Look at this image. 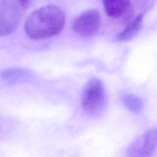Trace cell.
<instances>
[{
	"mask_svg": "<svg viewBox=\"0 0 157 157\" xmlns=\"http://www.w3.org/2000/svg\"><path fill=\"white\" fill-rule=\"evenodd\" d=\"M63 11L55 5H47L33 12L26 19L25 29L32 40L45 39L58 34L65 24Z\"/></svg>",
	"mask_w": 157,
	"mask_h": 157,
	"instance_id": "cell-1",
	"label": "cell"
},
{
	"mask_svg": "<svg viewBox=\"0 0 157 157\" xmlns=\"http://www.w3.org/2000/svg\"><path fill=\"white\" fill-rule=\"evenodd\" d=\"M107 101L104 86L100 79L93 77L85 85L80 99L83 110L90 116H96L104 109Z\"/></svg>",
	"mask_w": 157,
	"mask_h": 157,
	"instance_id": "cell-2",
	"label": "cell"
},
{
	"mask_svg": "<svg viewBox=\"0 0 157 157\" xmlns=\"http://www.w3.org/2000/svg\"><path fill=\"white\" fill-rule=\"evenodd\" d=\"M15 0H0V36L13 33L20 21V12Z\"/></svg>",
	"mask_w": 157,
	"mask_h": 157,
	"instance_id": "cell-3",
	"label": "cell"
},
{
	"mask_svg": "<svg viewBox=\"0 0 157 157\" xmlns=\"http://www.w3.org/2000/svg\"><path fill=\"white\" fill-rule=\"evenodd\" d=\"M156 128L146 131L131 144L126 157H151L156 148Z\"/></svg>",
	"mask_w": 157,
	"mask_h": 157,
	"instance_id": "cell-4",
	"label": "cell"
},
{
	"mask_svg": "<svg viewBox=\"0 0 157 157\" xmlns=\"http://www.w3.org/2000/svg\"><path fill=\"white\" fill-rule=\"evenodd\" d=\"M101 19L99 11L95 9H88L82 12L72 23V29L83 37L94 36L99 30Z\"/></svg>",
	"mask_w": 157,
	"mask_h": 157,
	"instance_id": "cell-5",
	"label": "cell"
},
{
	"mask_svg": "<svg viewBox=\"0 0 157 157\" xmlns=\"http://www.w3.org/2000/svg\"><path fill=\"white\" fill-rule=\"evenodd\" d=\"M106 14L113 18L122 15L128 9L131 0H102Z\"/></svg>",
	"mask_w": 157,
	"mask_h": 157,
	"instance_id": "cell-6",
	"label": "cell"
},
{
	"mask_svg": "<svg viewBox=\"0 0 157 157\" xmlns=\"http://www.w3.org/2000/svg\"><path fill=\"white\" fill-rule=\"evenodd\" d=\"M0 77L2 80L9 83H15L26 80L30 77L28 71L17 67L6 69L1 71Z\"/></svg>",
	"mask_w": 157,
	"mask_h": 157,
	"instance_id": "cell-7",
	"label": "cell"
},
{
	"mask_svg": "<svg viewBox=\"0 0 157 157\" xmlns=\"http://www.w3.org/2000/svg\"><path fill=\"white\" fill-rule=\"evenodd\" d=\"M143 21V15H138L126 28L117 36V40L121 42L128 41L134 37L139 31Z\"/></svg>",
	"mask_w": 157,
	"mask_h": 157,
	"instance_id": "cell-8",
	"label": "cell"
},
{
	"mask_svg": "<svg viewBox=\"0 0 157 157\" xmlns=\"http://www.w3.org/2000/svg\"><path fill=\"white\" fill-rule=\"evenodd\" d=\"M123 102L127 109L132 112L137 113L143 108V101L138 96L128 94L123 96Z\"/></svg>",
	"mask_w": 157,
	"mask_h": 157,
	"instance_id": "cell-9",
	"label": "cell"
},
{
	"mask_svg": "<svg viewBox=\"0 0 157 157\" xmlns=\"http://www.w3.org/2000/svg\"><path fill=\"white\" fill-rule=\"evenodd\" d=\"M33 1V0H17V2L21 9H26L30 6Z\"/></svg>",
	"mask_w": 157,
	"mask_h": 157,
	"instance_id": "cell-10",
	"label": "cell"
}]
</instances>
